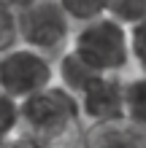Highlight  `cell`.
<instances>
[{"mask_svg": "<svg viewBox=\"0 0 146 148\" xmlns=\"http://www.w3.org/2000/svg\"><path fill=\"white\" fill-rule=\"evenodd\" d=\"M0 148H6V137H0Z\"/></svg>", "mask_w": 146, "mask_h": 148, "instance_id": "16", "label": "cell"}, {"mask_svg": "<svg viewBox=\"0 0 146 148\" xmlns=\"http://www.w3.org/2000/svg\"><path fill=\"white\" fill-rule=\"evenodd\" d=\"M60 8L68 14V19L73 24H84L89 19H98V16L106 14V3L108 0H57Z\"/></svg>", "mask_w": 146, "mask_h": 148, "instance_id": "9", "label": "cell"}, {"mask_svg": "<svg viewBox=\"0 0 146 148\" xmlns=\"http://www.w3.org/2000/svg\"><path fill=\"white\" fill-rule=\"evenodd\" d=\"M127 43H130V67L146 75V16L127 27Z\"/></svg>", "mask_w": 146, "mask_h": 148, "instance_id": "11", "label": "cell"}, {"mask_svg": "<svg viewBox=\"0 0 146 148\" xmlns=\"http://www.w3.org/2000/svg\"><path fill=\"white\" fill-rule=\"evenodd\" d=\"M79 148H146V132L130 124L125 116L87 124Z\"/></svg>", "mask_w": 146, "mask_h": 148, "instance_id": "6", "label": "cell"}, {"mask_svg": "<svg viewBox=\"0 0 146 148\" xmlns=\"http://www.w3.org/2000/svg\"><path fill=\"white\" fill-rule=\"evenodd\" d=\"M106 16H111L114 22L125 24V27H130V24L141 22L146 16V0H108Z\"/></svg>", "mask_w": 146, "mask_h": 148, "instance_id": "10", "label": "cell"}, {"mask_svg": "<svg viewBox=\"0 0 146 148\" xmlns=\"http://www.w3.org/2000/svg\"><path fill=\"white\" fill-rule=\"evenodd\" d=\"M19 132V102L0 89V137H11Z\"/></svg>", "mask_w": 146, "mask_h": 148, "instance_id": "12", "label": "cell"}, {"mask_svg": "<svg viewBox=\"0 0 146 148\" xmlns=\"http://www.w3.org/2000/svg\"><path fill=\"white\" fill-rule=\"evenodd\" d=\"M33 0H0V5H6V8H11V11H19V8L24 5H30Z\"/></svg>", "mask_w": 146, "mask_h": 148, "instance_id": "15", "label": "cell"}, {"mask_svg": "<svg viewBox=\"0 0 146 148\" xmlns=\"http://www.w3.org/2000/svg\"><path fill=\"white\" fill-rule=\"evenodd\" d=\"M16 35L22 46H30L44 54L65 51L73 35V22L60 8L57 0H33L16 11Z\"/></svg>", "mask_w": 146, "mask_h": 148, "instance_id": "3", "label": "cell"}, {"mask_svg": "<svg viewBox=\"0 0 146 148\" xmlns=\"http://www.w3.org/2000/svg\"><path fill=\"white\" fill-rule=\"evenodd\" d=\"M6 148H44L41 143H35L33 137H27V135H22V132H16V135H11L6 140Z\"/></svg>", "mask_w": 146, "mask_h": 148, "instance_id": "14", "label": "cell"}, {"mask_svg": "<svg viewBox=\"0 0 146 148\" xmlns=\"http://www.w3.org/2000/svg\"><path fill=\"white\" fill-rule=\"evenodd\" d=\"M19 43V35H16V11L0 5V54L8 51L11 46Z\"/></svg>", "mask_w": 146, "mask_h": 148, "instance_id": "13", "label": "cell"}, {"mask_svg": "<svg viewBox=\"0 0 146 148\" xmlns=\"http://www.w3.org/2000/svg\"><path fill=\"white\" fill-rule=\"evenodd\" d=\"M84 127L76 94L65 92L60 84L19 102V132L44 148H79Z\"/></svg>", "mask_w": 146, "mask_h": 148, "instance_id": "1", "label": "cell"}, {"mask_svg": "<svg viewBox=\"0 0 146 148\" xmlns=\"http://www.w3.org/2000/svg\"><path fill=\"white\" fill-rule=\"evenodd\" d=\"M54 84V62L44 51L16 43L0 54V89L16 102L44 92Z\"/></svg>", "mask_w": 146, "mask_h": 148, "instance_id": "4", "label": "cell"}, {"mask_svg": "<svg viewBox=\"0 0 146 148\" xmlns=\"http://www.w3.org/2000/svg\"><path fill=\"white\" fill-rule=\"evenodd\" d=\"M125 119L146 132V75L125 78Z\"/></svg>", "mask_w": 146, "mask_h": 148, "instance_id": "8", "label": "cell"}, {"mask_svg": "<svg viewBox=\"0 0 146 148\" xmlns=\"http://www.w3.org/2000/svg\"><path fill=\"white\" fill-rule=\"evenodd\" d=\"M98 73L76 54L73 49H65L54 62V84H60L65 92L71 94H81V89L87 86Z\"/></svg>", "mask_w": 146, "mask_h": 148, "instance_id": "7", "label": "cell"}, {"mask_svg": "<svg viewBox=\"0 0 146 148\" xmlns=\"http://www.w3.org/2000/svg\"><path fill=\"white\" fill-rule=\"evenodd\" d=\"M68 49H73L95 73L125 75L130 70V43L127 27L114 22L111 16H98L73 27Z\"/></svg>", "mask_w": 146, "mask_h": 148, "instance_id": "2", "label": "cell"}, {"mask_svg": "<svg viewBox=\"0 0 146 148\" xmlns=\"http://www.w3.org/2000/svg\"><path fill=\"white\" fill-rule=\"evenodd\" d=\"M84 124H98L125 116V78L98 73L92 81L76 94Z\"/></svg>", "mask_w": 146, "mask_h": 148, "instance_id": "5", "label": "cell"}]
</instances>
